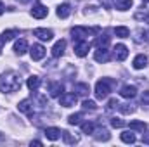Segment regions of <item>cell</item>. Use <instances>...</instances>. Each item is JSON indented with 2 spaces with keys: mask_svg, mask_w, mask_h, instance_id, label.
Instances as JSON below:
<instances>
[{
  "mask_svg": "<svg viewBox=\"0 0 149 147\" xmlns=\"http://www.w3.org/2000/svg\"><path fill=\"white\" fill-rule=\"evenodd\" d=\"M47 14H49V9H47L45 5H42V3L33 5V9H31V16L37 17V19H43Z\"/></svg>",
  "mask_w": 149,
  "mask_h": 147,
  "instance_id": "9c48e42d",
  "label": "cell"
},
{
  "mask_svg": "<svg viewBox=\"0 0 149 147\" xmlns=\"http://www.w3.org/2000/svg\"><path fill=\"white\" fill-rule=\"evenodd\" d=\"M2 14H3V3L0 2V16H2Z\"/></svg>",
  "mask_w": 149,
  "mask_h": 147,
  "instance_id": "f35d334b",
  "label": "cell"
},
{
  "mask_svg": "<svg viewBox=\"0 0 149 147\" xmlns=\"http://www.w3.org/2000/svg\"><path fill=\"white\" fill-rule=\"evenodd\" d=\"M144 2H149V0H144Z\"/></svg>",
  "mask_w": 149,
  "mask_h": 147,
  "instance_id": "b9f144b4",
  "label": "cell"
},
{
  "mask_svg": "<svg viewBox=\"0 0 149 147\" xmlns=\"http://www.w3.org/2000/svg\"><path fill=\"white\" fill-rule=\"evenodd\" d=\"M64 49H66V42H64V40L56 42L54 47H52V55H54V57H61V55L64 54Z\"/></svg>",
  "mask_w": 149,
  "mask_h": 147,
  "instance_id": "5bb4252c",
  "label": "cell"
},
{
  "mask_svg": "<svg viewBox=\"0 0 149 147\" xmlns=\"http://www.w3.org/2000/svg\"><path fill=\"white\" fill-rule=\"evenodd\" d=\"M99 31V28H83V26H74L71 30V35H73V40L80 42V40H87L90 35H95Z\"/></svg>",
  "mask_w": 149,
  "mask_h": 147,
  "instance_id": "3957f363",
  "label": "cell"
},
{
  "mask_svg": "<svg viewBox=\"0 0 149 147\" xmlns=\"http://www.w3.org/2000/svg\"><path fill=\"white\" fill-rule=\"evenodd\" d=\"M74 90H76V94L81 95V97H87L88 92H90V88H88L87 83H76V85H74Z\"/></svg>",
  "mask_w": 149,
  "mask_h": 147,
  "instance_id": "44dd1931",
  "label": "cell"
},
{
  "mask_svg": "<svg viewBox=\"0 0 149 147\" xmlns=\"http://www.w3.org/2000/svg\"><path fill=\"white\" fill-rule=\"evenodd\" d=\"M81 132H83V133H87V135H88V133H94V132H95V125H94L92 121L83 123V125H81Z\"/></svg>",
  "mask_w": 149,
  "mask_h": 147,
  "instance_id": "f1b7e54d",
  "label": "cell"
},
{
  "mask_svg": "<svg viewBox=\"0 0 149 147\" xmlns=\"http://www.w3.org/2000/svg\"><path fill=\"white\" fill-rule=\"evenodd\" d=\"M114 81H111L109 78H102L95 83V97L97 99H106L111 92V87Z\"/></svg>",
  "mask_w": 149,
  "mask_h": 147,
  "instance_id": "7a4b0ae2",
  "label": "cell"
},
{
  "mask_svg": "<svg viewBox=\"0 0 149 147\" xmlns=\"http://www.w3.org/2000/svg\"><path fill=\"white\" fill-rule=\"evenodd\" d=\"M142 142L149 146V133H144V135H142Z\"/></svg>",
  "mask_w": 149,
  "mask_h": 147,
  "instance_id": "8d00e7d4",
  "label": "cell"
},
{
  "mask_svg": "<svg viewBox=\"0 0 149 147\" xmlns=\"http://www.w3.org/2000/svg\"><path fill=\"white\" fill-rule=\"evenodd\" d=\"M31 146H42V142H40V140H33V142H31Z\"/></svg>",
  "mask_w": 149,
  "mask_h": 147,
  "instance_id": "74e56055",
  "label": "cell"
},
{
  "mask_svg": "<svg viewBox=\"0 0 149 147\" xmlns=\"http://www.w3.org/2000/svg\"><path fill=\"white\" fill-rule=\"evenodd\" d=\"M128 126H130V130H134V132H142V133H144L146 128H148L144 121H137V119H135V121H130Z\"/></svg>",
  "mask_w": 149,
  "mask_h": 147,
  "instance_id": "7402d4cb",
  "label": "cell"
},
{
  "mask_svg": "<svg viewBox=\"0 0 149 147\" xmlns=\"http://www.w3.org/2000/svg\"><path fill=\"white\" fill-rule=\"evenodd\" d=\"M14 50H16V54H19V55H23L26 50H28V42L24 40V38H21V40H17L16 43H14Z\"/></svg>",
  "mask_w": 149,
  "mask_h": 147,
  "instance_id": "e0dca14e",
  "label": "cell"
},
{
  "mask_svg": "<svg viewBox=\"0 0 149 147\" xmlns=\"http://www.w3.org/2000/svg\"><path fill=\"white\" fill-rule=\"evenodd\" d=\"M111 126L113 128H121V126H125V121L120 119V118H113L111 119Z\"/></svg>",
  "mask_w": 149,
  "mask_h": 147,
  "instance_id": "d6a6232c",
  "label": "cell"
},
{
  "mask_svg": "<svg viewBox=\"0 0 149 147\" xmlns=\"http://www.w3.org/2000/svg\"><path fill=\"white\" fill-rule=\"evenodd\" d=\"M17 109L21 111V112H24V114H28V116H31L33 114V104H31L30 99H24V101H21L17 104Z\"/></svg>",
  "mask_w": 149,
  "mask_h": 147,
  "instance_id": "7c38bea8",
  "label": "cell"
},
{
  "mask_svg": "<svg viewBox=\"0 0 149 147\" xmlns=\"http://www.w3.org/2000/svg\"><path fill=\"white\" fill-rule=\"evenodd\" d=\"M59 104L63 107H71L76 104V95L74 94H61L59 95Z\"/></svg>",
  "mask_w": 149,
  "mask_h": 147,
  "instance_id": "8992f818",
  "label": "cell"
},
{
  "mask_svg": "<svg viewBox=\"0 0 149 147\" xmlns=\"http://www.w3.org/2000/svg\"><path fill=\"white\" fill-rule=\"evenodd\" d=\"M135 19L137 21H149V14L144 10V12H137L135 14Z\"/></svg>",
  "mask_w": 149,
  "mask_h": 147,
  "instance_id": "836d02e7",
  "label": "cell"
},
{
  "mask_svg": "<svg viewBox=\"0 0 149 147\" xmlns=\"http://www.w3.org/2000/svg\"><path fill=\"white\" fill-rule=\"evenodd\" d=\"M132 3H134V0H116V2H114L116 9H120V10H127V9H130Z\"/></svg>",
  "mask_w": 149,
  "mask_h": 147,
  "instance_id": "484cf974",
  "label": "cell"
},
{
  "mask_svg": "<svg viewBox=\"0 0 149 147\" xmlns=\"http://www.w3.org/2000/svg\"><path fill=\"white\" fill-rule=\"evenodd\" d=\"M63 139H64V142H66L68 146H74V144H78V137L71 135L70 132H63Z\"/></svg>",
  "mask_w": 149,
  "mask_h": 147,
  "instance_id": "4316f807",
  "label": "cell"
},
{
  "mask_svg": "<svg viewBox=\"0 0 149 147\" xmlns=\"http://www.w3.org/2000/svg\"><path fill=\"white\" fill-rule=\"evenodd\" d=\"M118 109L121 111L123 114H132L135 111V107H132L130 104H118Z\"/></svg>",
  "mask_w": 149,
  "mask_h": 147,
  "instance_id": "f546056e",
  "label": "cell"
},
{
  "mask_svg": "<svg viewBox=\"0 0 149 147\" xmlns=\"http://www.w3.org/2000/svg\"><path fill=\"white\" fill-rule=\"evenodd\" d=\"M141 101H142V104H149V90H146V92L142 94Z\"/></svg>",
  "mask_w": 149,
  "mask_h": 147,
  "instance_id": "d590c367",
  "label": "cell"
},
{
  "mask_svg": "<svg viewBox=\"0 0 149 147\" xmlns=\"http://www.w3.org/2000/svg\"><path fill=\"white\" fill-rule=\"evenodd\" d=\"M94 59H95L97 62H108V61H109V52H108L106 49H99V50H95Z\"/></svg>",
  "mask_w": 149,
  "mask_h": 147,
  "instance_id": "9a60e30c",
  "label": "cell"
},
{
  "mask_svg": "<svg viewBox=\"0 0 149 147\" xmlns=\"http://www.w3.org/2000/svg\"><path fill=\"white\" fill-rule=\"evenodd\" d=\"M26 85H28V88H30L31 92H37L38 87H40V78H38V76H30L28 81H26Z\"/></svg>",
  "mask_w": 149,
  "mask_h": 147,
  "instance_id": "cb8c5ba5",
  "label": "cell"
},
{
  "mask_svg": "<svg viewBox=\"0 0 149 147\" xmlns=\"http://www.w3.org/2000/svg\"><path fill=\"white\" fill-rule=\"evenodd\" d=\"M63 90H64V87L61 85V81H54V83L49 85V94H50V97H59V95L63 94Z\"/></svg>",
  "mask_w": 149,
  "mask_h": 147,
  "instance_id": "4fadbf2b",
  "label": "cell"
},
{
  "mask_svg": "<svg viewBox=\"0 0 149 147\" xmlns=\"http://www.w3.org/2000/svg\"><path fill=\"white\" fill-rule=\"evenodd\" d=\"M33 35L37 38H40L42 42H50V40L54 38V33H52L50 30H45V28H37V30H33Z\"/></svg>",
  "mask_w": 149,
  "mask_h": 147,
  "instance_id": "ba28073f",
  "label": "cell"
},
{
  "mask_svg": "<svg viewBox=\"0 0 149 147\" xmlns=\"http://www.w3.org/2000/svg\"><path fill=\"white\" fill-rule=\"evenodd\" d=\"M120 95L125 97V99H134L137 95V88L134 85H123L121 90H120Z\"/></svg>",
  "mask_w": 149,
  "mask_h": 147,
  "instance_id": "30bf717a",
  "label": "cell"
},
{
  "mask_svg": "<svg viewBox=\"0 0 149 147\" xmlns=\"http://www.w3.org/2000/svg\"><path fill=\"white\" fill-rule=\"evenodd\" d=\"M3 140H5V137H3V135L0 133V142H3Z\"/></svg>",
  "mask_w": 149,
  "mask_h": 147,
  "instance_id": "ab89813d",
  "label": "cell"
},
{
  "mask_svg": "<svg viewBox=\"0 0 149 147\" xmlns=\"http://www.w3.org/2000/svg\"><path fill=\"white\" fill-rule=\"evenodd\" d=\"M30 54H31V59L33 61H40L45 57V47L40 45V43H35L31 49H30Z\"/></svg>",
  "mask_w": 149,
  "mask_h": 147,
  "instance_id": "52a82bcc",
  "label": "cell"
},
{
  "mask_svg": "<svg viewBox=\"0 0 149 147\" xmlns=\"http://www.w3.org/2000/svg\"><path fill=\"white\" fill-rule=\"evenodd\" d=\"M95 47H97V49H108V47H109V37H108V35L97 37V40H95Z\"/></svg>",
  "mask_w": 149,
  "mask_h": 147,
  "instance_id": "603a6c76",
  "label": "cell"
},
{
  "mask_svg": "<svg viewBox=\"0 0 149 147\" xmlns=\"http://www.w3.org/2000/svg\"><path fill=\"white\" fill-rule=\"evenodd\" d=\"M19 2H21V3H26V2H30V0H19Z\"/></svg>",
  "mask_w": 149,
  "mask_h": 147,
  "instance_id": "60d3db41",
  "label": "cell"
},
{
  "mask_svg": "<svg viewBox=\"0 0 149 147\" xmlns=\"http://www.w3.org/2000/svg\"><path fill=\"white\" fill-rule=\"evenodd\" d=\"M70 14H71V7H70V3H63V5L57 7V16H59L61 19H66Z\"/></svg>",
  "mask_w": 149,
  "mask_h": 147,
  "instance_id": "d6986e66",
  "label": "cell"
},
{
  "mask_svg": "<svg viewBox=\"0 0 149 147\" xmlns=\"http://www.w3.org/2000/svg\"><path fill=\"white\" fill-rule=\"evenodd\" d=\"M68 123L70 125H80L81 123V114L78 112V114H71L70 118H68Z\"/></svg>",
  "mask_w": 149,
  "mask_h": 147,
  "instance_id": "4dcf8cb0",
  "label": "cell"
},
{
  "mask_svg": "<svg viewBox=\"0 0 149 147\" xmlns=\"http://www.w3.org/2000/svg\"><path fill=\"white\" fill-rule=\"evenodd\" d=\"M88 50H90V43H88L87 40L76 42V45H74V54H76L78 57H85V55L88 54Z\"/></svg>",
  "mask_w": 149,
  "mask_h": 147,
  "instance_id": "277c9868",
  "label": "cell"
},
{
  "mask_svg": "<svg viewBox=\"0 0 149 147\" xmlns=\"http://www.w3.org/2000/svg\"><path fill=\"white\" fill-rule=\"evenodd\" d=\"M114 107H118V101H116V99H111V101L108 102V107H106V109L111 111V109H114Z\"/></svg>",
  "mask_w": 149,
  "mask_h": 147,
  "instance_id": "e575fe53",
  "label": "cell"
},
{
  "mask_svg": "<svg viewBox=\"0 0 149 147\" xmlns=\"http://www.w3.org/2000/svg\"><path fill=\"white\" fill-rule=\"evenodd\" d=\"M83 109H90V111H95L97 109V106H95V102L94 101H83Z\"/></svg>",
  "mask_w": 149,
  "mask_h": 147,
  "instance_id": "1f68e13d",
  "label": "cell"
},
{
  "mask_svg": "<svg viewBox=\"0 0 149 147\" xmlns=\"http://www.w3.org/2000/svg\"><path fill=\"white\" fill-rule=\"evenodd\" d=\"M19 88H21V78H19L17 73L9 71V73H5V74L0 76V90H2V92L12 94V92H17Z\"/></svg>",
  "mask_w": 149,
  "mask_h": 147,
  "instance_id": "6da1fadb",
  "label": "cell"
},
{
  "mask_svg": "<svg viewBox=\"0 0 149 147\" xmlns=\"http://www.w3.org/2000/svg\"><path fill=\"white\" fill-rule=\"evenodd\" d=\"M113 50H114V52H113V55H114V59H116V61H125V59L128 57V49H127L123 43H118Z\"/></svg>",
  "mask_w": 149,
  "mask_h": 147,
  "instance_id": "5b68a950",
  "label": "cell"
},
{
  "mask_svg": "<svg viewBox=\"0 0 149 147\" xmlns=\"http://www.w3.org/2000/svg\"><path fill=\"white\" fill-rule=\"evenodd\" d=\"M121 140H123L125 144H135L137 139H135V135H134L132 132H123V133H121Z\"/></svg>",
  "mask_w": 149,
  "mask_h": 147,
  "instance_id": "83f0119b",
  "label": "cell"
},
{
  "mask_svg": "<svg viewBox=\"0 0 149 147\" xmlns=\"http://www.w3.org/2000/svg\"><path fill=\"white\" fill-rule=\"evenodd\" d=\"M114 35L120 37V38H128L130 37V30L125 28V26H116L114 28Z\"/></svg>",
  "mask_w": 149,
  "mask_h": 147,
  "instance_id": "d4e9b609",
  "label": "cell"
},
{
  "mask_svg": "<svg viewBox=\"0 0 149 147\" xmlns=\"http://www.w3.org/2000/svg\"><path fill=\"white\" fill-rule=\"evenodd\" d=\"M43 135H45V137H47L49 140H57V139H61L63 132H61L59 128H56V126H50V128H45Z\"/></svg>",
  "mask_w": 149,
  "mask_h": 147,
  "instance_id": "8fae6325",
  "label": "cell"
},
{
  "mask_svg": "<svg viewBox=\"0 0 149 147\" xmlns=\"http://www.w3.org/2000/svg\"><path fill=\"white\" fill-rule=\"evenodd\" d=\"M19 35V30H9V31H3L2 33V37H0V45H3V43H7V42H10L14 37H17Z\"/></svg>",
  "mask_w": 149,
  "mask_h": 147,
  "instance_id": "2e32d148",
  "label": "cell"
},
{
  "mask_svg": "<svg viewBox=\"0 0 149 147\" xmlns=\"http://www.w3.org/2000/svg\"><path fill=\"white\" fill-rule=\"evenodd\" d=\"M111 139V135H109V132L106 130V128H99L97 132H95V140H99V142H108Z\"/></svg>",
  "mask_w": 149,
  "mask_h": 147,
  "instance_id": "ffe728a7",
  "label": "cell"
},
{
  "mask_svg": "<svg viewBox=\"0 0 149 147\" xmlns=\"http://www.w3.org/2000/svg\"><path fill=\"white\" fill-rule=\"evenodd\" d=\"M148 66V57L144 55V54H139L135 59H134V68L135 69H142V68H146Z\"/></svg>",
  "mask_w": 149,
  "mask_h": 147,
  "instance_id": "ac0fdd59",
  "label": "cell"
}]
</instances>
